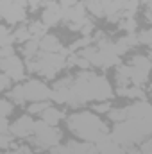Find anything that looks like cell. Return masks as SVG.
<instances>
[{
	"label": "cell",
	"instance_id": "obj_30",
	"mask_svg": "<svg viewBox=\"0 0 152 154\" xmlns=\"http://www.w3.org/2000/svg\"><path fill=\"white\" fill-rule=\"evenodd\" d=\"M9 133V122L5 116H0V134H5Z\"/></svg>",
	"mask_w": 152,
	"mask_h": 154
},
{
	"label": "cell",
	"instance_id": "obj_8",
	"mask_svg": "<svg viewBox=\"0 0 152 154\" xmlns=\"http://www.w3.org/2000/svg\"><path fill=\"white\" fill-rule=\"evenodd\" d=\"M63 5L59 2H50L45 11H43V16H41V23L45 27H50V25H57L61 20H63Z\"/></svg>",
	"mask_w": 152,
	"mask_h": 154
},
{
	"label": "cell",
	"instance_id": "obj_25",
	"mask_svg": "<svg viewBox=\"0 0 152 154\" xmlns=\"http://www.w3.org/2000/svg\"><path fill=\"white\" fill-rule=\"evenodd\" d=\"M93 109H95V113H108V111L111 109V104H109V102H106V100H102L100 104L93 106Z\"/></svg>",
	"mask_w": 152,
	"mask_h": 154
},
{
	"label": "cell",
	"instance_id": "obj_28",
	"mask_svg": "<svg viewBox=\"0 0 152 154\" xmlns=\"http://www.w3.org/2000/svg\"><path fill=\"white\" fill-rule=\"evenodd\" d=\"M9 56H14V48L9 45V47H0V59L4 57H9Z\"/></svg>",
	"mask_w": 152,
	"mask_h": 154
},
{
	"label": "cell",
	"instance_id": "obj_15",
	"mask_svg": "<svg viewBox=\"0 0 152 154\" xmlns=\"http://www.w3.org/2000/svg\"><path fill=\"white\" fill-rule=\"evenodd\" d=\"M131 66H134V68H141V70H150V59L149 57H145V56H134L132 59H131Z\"/></svg>",
	"mask_w": 152,
	"mask_h": 154
},
{
	"label": "cell",
	"instance_id": "obj_2",
	"mask_svg": "<svg viewBox=\"0 0 152 154\" xmlns=\"http://www.w3.org/2000/svg\"><path fill=\"white\" fill-rule=\"evenodd\" d=\"M150 131L152 118H143V120L127 118L114 125L113 131L109 133V138L120 147H131V145H136V143L143 142L145 138H149Z\"/></svg>",
	"mask_w": 152,
	"mask_h": 154
},
{
	"label": "cell",
	"instance_id": "obj_14",
	"mask_svg": "<svg viewBox=\"0 0 152 154\" xmlns=\"http://www.w3.org/2000/svg\"><path fill=\"white\" fill-rule=\"evenodd\" d=\"M39 50V39L31 38L29 41H25V47H23V56L29 59V57H34Z\"/></svg>",
	"mask_w": 152,
	"mask_h": 154
},
{
	"label": "cell",
	"instance_id": "obj_3",
	"mask_svg": "<svg viewBox=\"0 0 152 154\" xmlns=\"http://www.w3.org/2000/svg\"><path fill=\"white\" fill-rule=\"evenodd\" d=\"M65 66H66V57L59 52H41L27 59V68L47 79H52Z\"/></svg>",
	"mask_w": 152,
	"mask_h": 154
},
{
	"label": "cell",
	"instance_id": "obj_5",
	"mask_svg": "<svg viewBox=\"0 0 152 154\" xmlns=\"http://www.w3.org/2000/svg\"><path fill=\"white\" fill-rule=\"evenodd\" d=\"M20 88H22V95H23V100H25V102H27V100H29V102L50 100V97H52V90H50L47 84H43L41 81H36V79L20 84Z\"/></svg>",
	"mask_w": 152,
	"mask_h": 154
},
{
	"label": "cell",
	"instance_id": "obj_19",
	"mask_svg": "<svg viewBox=\"0 0 152 154\" xmlns=\"http://www.w3.org/2000/svg\"><path fill=\"white\" fill-rule=\"evenodd\" d=\"M13 38H14V41H29V39L32 38L31 36V31H29V27H20L14 34H13Z\"/></svg>",
	"mask_w": 152,
	"mask_h": 154
},
{
	"label": "cell",
	"instance_id": "obj_16",
	"mask_svg": "<svg viewBox=\"0 0 152 154\" xmlns=\"http://www.w3.org/2000/svg\"><path fill=\"white\" fill-rule=\"evenodd\" d=\"M108 116H109V120H113L114 124L127 120V115H125V108H111V109L108 111Z\"/></svg>",
	"mask_w": 152,
	"mask_h": 154
},
{
	"label": "cell",
	"instance_id": "obj_33",
	"mask_svg": "<svg viewBox=\"0 0 152 154\" xmlns=\"http://www.w3.org/2000/svg\"><path fill=\"white\" fill-rule=\"evenodd\" d=\"M123 154H125V152H123Z\"/></svg>",
	"mask_w": 152,
	"mask_h": 154
},
{
	"label": "cell",
	"instance_id": "obj_26",
	"mask_svg": "<svg viewBox=\"0 0 152 154\" xmlns=\"http://www.w3.org/2000/svg\"><path fill=\"white\" fill-rule=\"evenodd\" d=\"M11 142H13V136H11L9 133L0 134V149H7V147L11 145Z\"/></svg>",
	"mask_w": 152,
	"mask_h": 154
},
{
	"label": "cell",
	"instance_id": "obj_29",
	"mask_svg": "<svg viewBox=\"0 0 152 154\" xmlns=\"http://www.w3.org/2000/svg\"><path fill=\"white\" fill-rule=\"evenodd\" d=\"M9 86H11V79H9V77H5L2 72H0V91L7 90Z\"/></svg>",
	"mask_w": 152,
	"mask_h": 154
},
{
	"label": "cell",
	"instance_id": "obj_32",
	"mask_svg": "<svg viewBox=\"0 0 152 154\" xmlns=\"http://www.w3.org/2000/svg\"><path fill=\"white\" fill-rule=\"evenodd\" d=\"M2 154H22V147L18 151H5V152H2Z\"/></svg>",
	"mask_w": 152,
	"mask_h": 154
},
{
	"label": "cell",
	"instance_id": "obj_27",
	"mask_svg": "<svg viewBox=\"0 0 152 154\" xmlns=\"http://www.w3.org/2000/svg\"><path fill=\"white\" fill-rule=\"evenodd\" d=\"M50 154H68V147H66V145L57 143V145L50 147Z\"/></svg>",
	"mask_w": 152,
	"mask_h": 154
},
{
	"label": "cell",
	"instance_id": "obj_11",
	"mask_svg": "<svg viewBox=\"0 0 152 154\" xmlns=\"http://www.w3.org/2000/svg\"><path fill=\"white\" fill-rule=\"evenodd\" d=\"M39 115H41V120H43L45 124H48V125H57V124L63 120L65 113L59 111V109L54 108V106H48V108H45Z\"/></svg>",
	"mask_w": 152,
	"mask_h": 154
},
{
	"label": "cell",
	"instance_id": "obj_10",
	"mask_svg": "<svg viewBox=\"0 0 152 154\" xmlns=\"http://www.w3.org/2000/svg\"><path fill=\"white\" fill-rule=\"evenodd\" d=\"M95 149H97V154H123L125 149H122L118 143H114L113 140L108 136H104L100 142L95 143Z\"/></svg>",
	"mask_w": 152,
	"mask_h": 154
},
{
	"label": "cell",
	"instance_id": "obj_21",
	"mask_svg": "<svg viewBox=\"0 0 152 154\" xmlns=\"http://www.w3.org/2000/svg\"><path fill=\"white\" fill-rule=\"evenodd\" d=\"M13 102L11 100H5V99H0V116H7L13 113Z\"/></svg>",
	"mask_w": 152,
	"mask_h": 154
},
{
	"label": "cell",
	"instance_id": "obj_9",
	"mask_svg": "<svg viewBox=\"0 0 152 154\" xmlns=\"http://www.w3.org/2000/svg\"><path fill=\"white\" fill-rule=\"evenodd\" d=\"M125 115H127V118H138V120L152 118L150 104L147 100H138V102H134V104L125 108Z\"/></svg>",
	"mask_w": 152,
	"mask_h": 154
},
{
	"label": "cell",
	"instance_id": "obj_4",
	"mask_svg": "<svg viewBox=\"0 0 152 154\" xmlns=\"http://www.w3.org/2000/svg\"><path fill=\"white\" fill-rule=\"evenodd\" d=\"M32 134H34V138H32L34 145L43 149V151L57 145L61 142V138H63L61 131L56 125H48L43 120H34V133Z\"/></svg>",
	"mask_w": 152,
	"mask_h": 154
},
{
	"label": "cell",
	"instance_id": "obj_24",
	"mask_svg": "<svg viewBox=\"0 0 152 154\" xmlns=\"http://www.w3.org/2000/svg\"><path fill=\"white\" fill-rule=\"evenodd\" d=\"M136 38H138V43L140 45H150L152 43V32L150 31H141L140 34H136Z\"/></svg>",
	"mask_w": 152,
	"mask_h": 154
},
{
	"label": "cell",
	"instance_id": "obj_18",
	"mask_svg": "<svg viewBox=\"0 0 152 154\" xmlns=\"http://www.w3.org/2000/svg\"><path fill=\"white\" fill-rule=\"evenodd\" d=\"M13 41H14L13 34H11L5 27H2V25H0V47H9Z\"/></svg>",
	"mask_w": 152,
	"mask_h": 154
},
{
	"label": "cell",
	"instance_id": "obj_20",
	"mask_svg": "<svg viewBox=\"0 0 152 154\" xmlns=\"http://www.w3.org/2000/svg\"><path fill=\"white\" fill-rule=\"evenodd\" d=\"M7 95H9V99L13 100V102H16V104H23L25 100H23V95H22V88L20 86H14L11 91H7Z\"/></svg>",
	"mask_w": 152,
	"mask_h": 154
},
{
	"label": "cell",
	"instance_id": "obj_1",
	"mask_svg": "<svg viewBox=\"0 0 152 154\" xmlns=\"http://www.w3.org/2000/svg\"><path fill=\"white\" fill-rule=\"evenodd\" d=\"M66 124H68V129L75 136H79L82 142H88V143H97L104 136L109 134L108 125L95 113H90V111L70 115L68 120H66Z\"/></svg>",
	"mask_w": 152,
	"mask_h": 154
},
{
	"label": "cell",
	"instance_id": "obj_22",
	"mask_svg": "<svg viewBox=\"0 0 152 154\" xmlns=\"http://www.w3.org/2000/svg\"><path fill=\"white\" fill-rule=\"evenodd\" d=\"M50 104H48V100H41V102H32L27 109H29V113L31 115H36V113H41L45 108H48Z\"/></svg>",
	"mask_w": 152,
	"mask_h": 154
},
{
	"label": "cell",
	"instance_id": "obj_17",
	"mask_svg": "<svg viewBox=\"0 0 152 154\" xmlns=\"http://www.w3.org/2000/svg\"><path fill=\"white\" fill-rule=\"evenodd\" d=\"M29 31H31V36L36 39H41L45 34H47V27L41 23V22H34L31 27H29Z\"/></svg>",
	"mask_w": 152,
	"mask_h": 154
},
{
	"label": "cell",
	"instance_id": "obj_23",
	"mask_svg": "<svg viewBox=\"0 0 152 154\" xmlns=\"http://www.w3.org/2000/svg\"><path fill=\"white\" fill-rule=\"evenodd\" d=\"M120 27H122L123 31H127V34H131V32L136 31V20H134V18H125V20L120 23Z\"/></svg>",
	"mask_w": 152,
	"mask_h": 154
},
{
	"label": "cell",
	"instance_id": "obj_12",
	"mask_svg": "<svg viewBox=\"0 0 152 154\" xmlns=\"http://www.w3.org/2000/svg\"><path fill=\"white\" fill-rule=\"evenodd\" d=\"M61 43L59 39L52 34H45L43 38L39 39V50L41 52H61Z\"/></svg>",
	"mask_w": 152,
	"mask_h": 154
},
{
	"label": "cell",
	"instance_id": "obj_7",
	"mask_svg": "<svg viewBox=\"0 0 152 154\" xmlns=\"http://www.w3.org/2000/svg\"><path fill=\"white\" fill-rule=\"evenodd\" d=\"M9 133L13 138H29L34 133V120L31 115L20 116L14 124L9 125Z\"/></svg>",
	"mask_w": 152,
	"mask_h": 154
},
{
	"label": "cell",
	"instance_id": "obj_31",
	"mask_svg": "<svg viewBox=\"0 0 152 154\" xmlns=\"http://www.w3.org/2000/svg\"><path fill=\"white\" fill-rule=\"evenodd\" d=\"M59 4H61L63 7H68V5H74L75 0H59Z\"/></svg>",
	"mask_w": 152,
	"mask_h": 154
},
{
	"label": "cell",
	"instance_id": "obj_6",
	"mask_svg": "<svg viewBox=\"0 0 152 154\" xmlns=\"http://www.w3.org/2000/svg\"><path fill=\"white\" fill-rule=\"evenodd\" d=\"M0 68H2V74L5 77H9L11 81H22L23 79L25 65H23V61L16 54L0 59Z\"/></svg>",
	"mask_w": 152,
	"mask_h": 154
},
{
	"label": "cell",
	"instance_id": "obj_13",
	"mask_svg": "<svg viewBox=\"0 0 152 154\" xmlns=\"http://www.w3.org/2000/svg\"><path fill=\"white\" fill-rule=\"evenodd\" d=\"M118 95L120 97H129V99H141L145 100V91L141 90V86H120L118 88Z\"/></svg>",
	"mask_w": 152,
	"mask_h": 154
}]
</instances>
